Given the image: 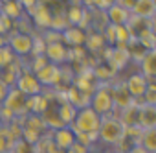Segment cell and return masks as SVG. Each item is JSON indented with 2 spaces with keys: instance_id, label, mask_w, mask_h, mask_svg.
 Instances as JSON below:
<instances>
[{
  "instance_id": "obj_1",
  "label": "cell",
  "mask_w": 156,
  "mask_h": 153,
  "mask_svg": "<svg viewBox=\"0 0 156 153\" xmlns=\"http://www.w3.org/2000/svg\"><path fill=\"white\" fill-rule=\"evenodd\" d=\"M125 135H127V127L119 122V118L116 114L101 116V125L98 131V142L110 146V147H118L125 142Z\"/></svg>"
},
{
  "instance_id": "obj_2",
  "label": "cell",
  "mask_w": 156,
  "mask_h": 153,
  "mask_svg": "<svg viewBox=\"0 0 156 153\" xmlns=\"http://www.w3.org/2000/svg\"><path fill=\"white\" fill-rule=\"evenodd\" d=\"M99 125H101V116L90 107H81V109H77V114H75L70 127H72L73 133L98 135Z\"/></svg>"
},
{
  "instance_id": "obj_3",
  "label": "cell",
  "mask_w": 156,
  "mask_h": 153,
  "mask_svg": "<svg viewBox=\"0 0 156 153\" xmlns=\"http://www.w3.org/2000/svg\"><path fill=\"white\" fill-rule=\"evenodd\" d=\"M88 107L94 109L99 116H107V114L114 113V100H112L110 83H98V87L90 94Z\"/></svg>"
},
{
  "instance_id": "obj_4",
  "label": "cell",
  "mask_w": 156,
  "mask_h": 153,
  "mask_svg": "<svg viewBox=\"0 0 156 153\" xmlns=\"http://www.w3.org/2000/svg\"><path fill=\"white\" fill-rule=\"evenodd\" d=\"M31 44H33V35L31 33H22V32H11L8 35V46L17 57H28L31 54Z\"/></svg>"
},
{
  "instance_id": "obj_5",
  "label": "cell",
  "mask_w": 156,
  "mask_h": 153,
  "mask_svg": "<svg viewBox=\"0 0 156 153\" xmlns=\"http://www.w3.org/2000/svg\"><path fill=\"white\" fill-rule=\"evenodd\" d=\"M15 89H19L22 94H26V96H35V94H41L42 92V87H41V83L37 81V78H35V74L26 66H22V70H20V74H19V78H17V83H15Z\"/></svg>"
},
{
  "instance_id": "obj_6",
  "label": "cell",
  "mask_w": 156,
  "mask_h": 153,
  "mask_svg": "<svg viewBox=\"0 0 156 153\" xmlns=\"http://www.w3.org/2000/svg\"><path fill=\"white\" fill-rule=\"evenodd\" d=\"M26 102H28V96H26V94H22L19 89L11 87L2 105H4L6 109H9V111L15 114V118H22V116L30 114V113H28V109H26Z\"/></svg>"
},
{
  "instance_id": "obj_7",
  "label": "cell",
  "mask_w": 156,
  "mask_h": 153,
  "mask_svg": "<svg viewBox=\"0 0 156 153\" xmlns=\"http://www.w3.org/2000/svg\"><path fill=\"white\" fill-rule=\"evenodd\" d=\"M35 78L41 83V87L44 89H57L61 85V66L48 63L46 66H42L39 72H35Z\"/></svg>"
},
{
  "instance_id": "obj_8",
  "label": "cell",
  "mask_w": 156,
  "mask_h": 153,
  "mask_svg": "<svg viewBox=\"0 0 156 153\" xmlns=\"http://www.w3.org/2000/svg\"><path fill=\"white\" fill-rule=\"evenodd\" d=\"M110 91H112V100H114V113L112 114H118L119 111L134 105V98L129 94L125 81H118V83L110 85Z\"/></svg>"
},
{
  "instance_id": "obj_9",
  "label": "cell",
  "mask_w": 156,
  "mask_h": 153,
  "mask_svg": "<svg viewBox=\"0 0 156 153\" xmlns=\"http://www.w3.org/2000/svg\"><path fill=\"white\" fill-rule=\"evenodd\" d=\"M105 57H107V65H110L116 72L127 68V66H129V61H130V54H129L127 46H114V48H108Z\"/></svg>"
},
{
  "instance_id": "obj_10",
  "label": "cell",
  "mask_w": 156,
  "mask_h": 153,
  "mask_svg": "<svg viewBox=\"0 0 156 153\" xmlns=\"http://www.w3.org/2000/svg\"><path fill=\"white\" fill-rule=\"evenodd\" d=\"M68 46L62 43V41H59V43H48L46 44V50H44V57L50 61V63H53V65H64V63H68Z\"/></svg>"
},
{
  "instance_id": "obj_11",
  "label": "cell",
  "mask_w": 156,
  "mask_h": 153,
  "mask_svg": "<svg viewBox=\"0 0 156 153\" xmlns=\"http://www.w3.org/2000/svg\"><path fill=\"white\" fill-rule=\"evenodd\" d=\"M33 19V24L37 28H42V30H50V24H51V9L48 4L44 2H37L30 11H28Z\"/></svg>"
},
{
  "instance_id": "obj_12",
  "label": "cell",
  "mask_w": 156,
  "mask_h": 153,
  "mask_svg": "<svg viewBox=\"0 0 156 153\" xmlns=\"http://www.w3.org/2000/svg\"><path fill=\"white\" fill-rule=\"evenodd\" d=\"M147 85H149V80L145 78L141 72H136V74L129 76V78L125 80V87H127L129 94H130L134 100H140V98L145 94Z\"/></svg>"
},
{
  "instance_id": "obj_13",
  "label": "cell",
  "mask_w": 156,
  "mask_h": 153,
  "mask_svg": "<svg viewBox=\"0 0 156 153\" xmlns=\"http://www.w3.org/2000/svg\"><path fill=\"white\" fill-rule=\"evenodd\" d=\"M136 127H140V129H152V127H156V105H147V103L138 105Z\"/></svg>"
},
{
  "instance_id": "obj_14",
  "label": "cell",
  "mask_w": 156,
  "mask_h": 153,
  "mask_svg": "<svg viewBox=\"0 0 156 153\" xmlns=\"http://www.w3.org/2000/svg\"><path fill=\"white\" fill-rule=\"evenodd\" d=\"M105 17H107V22L112 26H127V22L130 19V11L118 4H112L105 9Z\"/></svg>"
},
{
  "instance_id": "obj_15",
  "label": "cell",
  "mask_w": 156,
  "mask_h": 153,
  "mask_svg": "<svg viewBox=\"0 0 156 153\" xmlns=\"http://www.w3.org/2000/svg\"><path fill=\"white\" fill-rule=\"evenodd\" d=\"M51 133V140H53V144L59 147V149H62V151H66L73 142H75V133L72 131V127L70 125H64V127H61V129H55V131H50Z\"/></svg>"
},
{
  "instance_id": "obj_16",
  "label": "cell",
  "mask_w": 156,
  "mask_h": 153,
  "mask_svg": "<svg viewBox=\"0 0 156 153\" xmlns=\"http://www.w3.org/2000/svg\"><path fill=\"white\" fill-rule=\"evenodd\" d=\"M156 13V0H136L130 15L132 17H140V19H149L152 21Z\"/></svg>"
},
{
  "instance_id": "obj_17",
  "label": "cell",
  "mask_w": 156,
  "mask_h": 153,
  "mask_svg": "<svg viewBox=\"0 0 156 153\" xmlns=\"http://www.w3.org/2000/svg\"><path fill=\"white\" fill-rule=\"evenodd\" d=\"M138 63H140V68H141L140 72L149 81H152V78L156 76V50H147Z\"/></svg>"
},
{
  "instance_id": "obj_18",
  "label": "cell",
  "mask_w": 156,
  "mask_h": 153,
  "mask_svg": "<svg viewBox=\"0 0 156 153\" xmlns=\"http://www.w3.org/2000/svg\"><path fill=\"white\" fill-rule=\"evenodd\" d=\"M61 35H62V43L70 46H83L87 41V32H83L77 26H68L66 30L61 32Z\"/></svg>"
},
{
  "instance_id": "obj_19",
  "label": "cell",
  "mask_w": 156,
  "mask_h": 153,
  "mask_svg": "<svg viewBox=\"0 0 156 153\" xmlns=\"http://www.w3.org/2000/svg\"><path fill=\"white\" fill-rule=\"evenodd\" d=\"M48 105H50V100L41 92V94H35V96H28V102H26V109H28V113H31V114H42L46 109H48Z\"/></svg>"
},
{
  "instance_id": "obj_20",
  "label": "cell",
  "mask_w": 156,
  "mask_h": 153,
  "mask_svg": "<svg viewBox=\"0 0 156 153\" xmlns=\"http://www.w3.org/2000/svg\"><path fill=\"white\" fill-rule=\"evenodd\" d=\"M41 118H42V122H44V125H46L48 131H55V129L64 127V124L61 122V118H59V114H57V107L48 105V109L41 114Z\"/></svg>"
},
{
  "instance_id": "obj_21",
  "label": "cell",
  "mask_w": 156,
  "mask_h": 153,
  "mask_svg": "<svg viewBox=\"0 0 156 153\" xmlns=\"http://www.w3.org/2000/svg\"><path fill=\"white\" fill-rule=\"evenodd\" d=\"M138 144L147 153H154L156 151V127H152V129H141V135L138 138Z\"/></svg>"
},
{
  "instance_id": "obj_22",
  "label": "cell",
  "mask_w": 156,
  "mask_h": 153,
  "mask_svg": "<svg viewBox=\"0 0 156 153\" xmlns=\"http://www.w3.org/2000/svg\"><path fill=\"white\" fill-rule=\"evenodd\" d=\"M57 114H59V118H61V122L64 125H72V122H73V118L77 114V107H73L70 102L64 100V102H61L57 105Z\"/></svg>"
},
{
  "instance_id": "obj_23",
  "label": "cell",
  "mask_w": 156,
  "mask_h": 153,
  "mask_svg": "<svg viewBox=\"0 0 156 153\" xmlns=\"http://www.w3.org/2000/svg\"><path fill=\"white\" fill-rule=\"evenodd\" d=\"M0 13L6 15L8 19H11L15 22V21H19L24 15V9H22V6L17 2V0H6V2H2V11Z\"/></svg>"
},
{
  "instance_id": "obj_24",
  "label": "cell",
  "mask_w": 156,
  "mask_h": 153,
  "mask_svg": "<svg viewBox=\"0 0 156 153\" xmlns=\"http://www.w3.org/2000/svg\"><path fill=\"white\" fill-rule=\"evenodd\" d=\"M116 116L119 118V122H121L125 127H136V120H138V105L134 103V105H130V107L119 111Z\"/></svg>"
},
{
  "instance_id": "obj_25",
  "label": "cell",
  "mask_w": 156,
  "mask_h": 153,
  "mask_svg": "<svg viewBox=\"0 0 156 153\" xmlns=\"http://www.w3.org/2000/svg\"><path fill=\"white\" fill-rule=\"evenodd\" d=\"M15 61H17V55L11 52V48H9L8 44L0 46V70L8 68V66H9V65H13Z\"/></svg>"
},
{
  "instance_id": "obj_26",
  "label": "cell",
  "mask_w": 156,
  "mask_h": 153,
  "mask_svg": "<svg viewBox=\"0 0 156 153\" xmlns=\"http://www.w3.org/2000/svg\"><path fill=\"white\" fill-rule=\"evenodd\" d=\"M114 28H116V46H127L134 39L127 26H114Z\"/></svg>"
},
{
  "instance_id": "obj_27",
  "label": "cell",
  "mask_w": 156,
  "mask_h": 153,
  "mask_svg": "<svg viewBox=\"0 0 156 153\" xmlns=\"http://www.w3.org/2000/svg\"><path fill=\"white\" fill-rule=\"evenodd\" d=\"M85 44H87V48H88L90 52H96V50H101V48L105 46V39H103L101 32H98V33L87 35V41H85Z\"/></svg>"
},
{
  "instance_id": "obj_28",
  "label": "cell",
  "mask_w": 156,
  "mask_h": 153,
  "mask_svg": "<svg viewBox=\"0 0 156 153\" xmlns=\"http://www.w3.org/2000/svg\"><path fill=\"white\" fill-rule=\"evenodd\" d=\"M44 50H46V41L42 39V35L39 37H33V44H31V57H39V55H44Z\"/></svg>"
},
{
  "instance_id": "obj_29",
  "label": "cell",
  "mask_w": 156,
  "mask_h": 153,
  "mask_svg": "<svg viewBox=\"0 0 156 153\" xmlns=\"http://www.w3.org/2000/svg\"><path fill=\"white\" fill-rule=\"evenodd\" d=\"M13 30H15V22L11 19H8L6 15L0 13V35L8 37V33H11Z\"/></svg>"
},
{
  "instance_id": "obj_30",
  "label": "cell",
  "mask_w": 156,
  "mask_h": 153,
  "mask_svg": "<svg viewBox=\"0 0 156 153\" xmlns=\"http://www.w3.org/2000/svg\"><path fill=\"white\" fill-rule=\"evenodd\" d=\"M9 151H11V153H31V144H28V142L22 140V138H17V140L13 142V146H11Z\"/></svg>"
},
{
  "instance_id": "obj_31",
  "label": "cell",
  "mask_w": 156,
  "mask_h": 153,
  "mask_svg": "<svg viewBox=\"0 0 156 153\" xmlns=\"http://www.w3.org/2000/svg\"><path fill=\"white\" fill-rule=\"evenodd\" d=\"M48 63H50V61H48V59H46L44 55H39V57H33V59H31V63L28 65V68H30V70H31V72L35 74V72H39V70H41L42 66H46Z\"/></svg>"
},
{
  "instance_id": "obj_32",
  "label": "cell",
  "mask_w": 156,
  "mask_h": 153,
  "mask_svg": "<svg viewBox=\"0 0 156 153\" xmlns=\"http://www.w3.org/2000/svg\"><path fill=\"white\" fill-rule=\"evenodd\" d=\"M64 153H88V147H87V146H83V144H79V142L75 140V142H73V144L64 151Z\"/></svg>"
},
{
  "instance_id": "obj_33",
  "label": "cell",
  "mask_w": 156,
  "mask_h": 153,
  "mask_svg": "<svg viewBox=\"0 0 156 153\" xmlns=\"http://www.w3.org/2000/svg\"><path fill=\"white\" fill-rule=\"evenodd\" d=\"M8 92H9V87L0 80V105L4 103V100H6V96H8Z\"/></svg>"
},
{
  "instance_id": "obj_34",
  "label": "cell",
  "mask_w": 156,
  "mask_h": 153,
  "mask_svg": "<svg viewBox=\"0 0 156 153\" xmlns=\"http://www.w3.org/2000/svg\"><path fill=\"white\" fill-rule=\"evenodd\" d=\"M17 2L22 6V9H28V11H30V9H31V8L39 2V0H17Z\"/></svg>"
},
{
  "instance_id": "obj_35",
  "label": "cell",
  "mask_w": 156,
  "mask_h": 153,
  "mask_svg": "<svg viewBox=\"0 0 156 153\" xmlns=\"http://www.w3.org/2000/svg\"><path fill=\"white\" fill-rule=\"evenodd\" d=\"M134 2L136 0H116V4L118 6H121V8H125V9H132V6H134Z\"/></svg>"
},
{
  "instance_id": "obj_36",
  "label": "cell",
  "mask_w": 156,
  "mask_h": 153,
  "mask_svg": "<svg viewBox=\"0 0 156 153\" xmlns=\"http://www.w3.org/2000/svg\"><path fill=\"white\" fill-rule=\"evenodd\" d=\"M129 153H147V151H145V149H143L140 144H134V146L129 149Z\"/></svg>"
},
{
  "instance_id": "obj_37",
  "label": "cell",
  "mask_w": 156,
  "mask_h": 153,
  "mask_svg": "<svg viewBox=\"0 0 156 153\" xmlns=\"http://www.w3.org/2000/svg\"><path fill=\"white\" fill-rule=\"evenodd\" d=\"M88 153H105V151L98 146H92V147H88Z\"/></svg>"
},
{
  "instance_id": "obj_38",
  "label": "cell",
  "mask_w": 156,
  "mask_h": 153,
  "mask_svg": "<svg viewBox=\"0 0 156 153\" xmlns=\"http://www.w3.org/2000/svg\"><path fill=\"white\" fill-rule=\"evenodd\" d=\"M103 4H105V9H107L108 6H112V4H116V0H103Z\"/></svg>"
},
{
  "instance_id": "obj_39",
  "label": "cell",
  "mask_w": 156,
  "mask_h": 153,
  "mask_svg": "<svg viewBox=\"0 0 156 153\" xmlns=\"http://www.w3.org/2000/svg\"><path fill=\"white\" fill-rule=\"evenodd\" d=\"M4 44H8V37H4V35H0V46H4Z\"/></svg>"
},
{
  "instance_id": "obj_40",
  "label": "cell",
  "mask_w": 156,
  "mask_h": 153,
  "mask_svg": "<svg viewBox=\"0 0 156 153\" xmlns=\"http://www.w3.org/2000/svg\"><path fill=\"white\" fill-rule=\"evenodd\" d=\"M66 2H70V6H75V4H81V0H66Z\"/></svg>"
},
{
  "instance_id": "obj_41",
  "label": "cell",
  "mask_w": 156,
  "mask_h": 153,
  "mask_svg": "<svg viewBox=\"0 0 156 153\" xmlns=\"http://www.w3.org/2000/svg\"><path fill=\"white\" fill-rule=\"evenodd\" d=\"M39 2H44V4H50V2H51V0H39Z\"/></svg>"
},
{
  "instance_id": "obj_42",
  "label": "cell",
  "mask_w": 156,
  "mask_h": 153,
  "mask_svg": "<svg viewBox=\"0 0 156 153\" xmlns=\"http://www.w3.org/2000/svg\"><path fill=\"white\" fill-rule=\"evenodd\" d=\"M0 11H2V2H0Z\"/></svg>"
},
{
  "instance_id": "obj_43",
  "label": "cell",
  "mask_w": 156,
  "mask_h": 153,
  "mask_svg": "<svg viewBox=\"0 0 156 153\" xmlns=\"http://www.w3.org/2000/svg\"><path fill=\"white\" fill-rule=\"evenodd\" d=\"M2 153H11V151H2Z\"/></svg>"
},
{
  "instance_id": "obj_44",
  "label": "cell",
  "mask_w": 156,
  "mask_h": 153,
  "mask_svg": "<svg viewBox=\"0 0 156 153\" xmlns=\"http://www.w3.org/2000/svg\"><path fill=\"white\" fill-rule=\"evenodd\" d=\"M0 124H2V122H0Z\"/></svg>"
}]
</instances>
